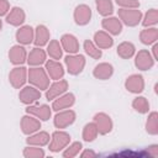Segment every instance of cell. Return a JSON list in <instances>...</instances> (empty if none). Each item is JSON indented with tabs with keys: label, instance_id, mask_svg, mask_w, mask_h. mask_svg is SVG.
I'll return each instance as SVG.
<instances>
[{
	"label": "cell",
	"instance_id": "obj_1",
	"mask_svg": "<svg viewBox=\"0 0 158 158\" xmlns=\"http://www.w3.org/2000/svg\"><path fill=\"white\" fill-rule=\"evenodd\" d=\"M27 80L38 90H47L49 86V77L46 69L41 67H32L27 70Z\"/></svg>",
	"mask_w": 158,
	"mask_h": 158
},
{
	"label": "cell",
	"instance_id": "obj_2",
	"mask_svg": "<svg viewBox=\"0 0 158 158\" xmlns=\"http://www.w3.org/2000/svg\"><path fill=\"white\" fill-rule=\"evenodd\" d=\"M70 142V135L67 133L65 131H56L52 133L51 139H49V151L51 152H59L62 149H64Z\"/></svg>",
	"mask_w": 158,
	"mask_h": 158
},
{
	"label": "cell",
	"instance_id": "obj_3",
	"mask_svg": "<svg viewBox=\"0 0 158 158\" xmlns=\"http://www.w3.org/2000/svg\"><path fill=\"white\" fill-rule=\"evenodd\" d=\"M118 19L122 23L128 27L137 26L142 20V12L138 9H120L118 10Z\"/></svg>",
	"mask_w": 158,
	"mask_h": 158
},
{
	"label": "cell",
	"instance_id": "obj_4",
	"mask_svg": "<svg viewBox=\"0 0 158 158\" xmlns=\"http://www.w3.org/2000/svg\"><path fill=\"white\" fill-rule=\"evenodd\" d=\"M64 63L67 65V70L72 75H78L83 72L85 67V57L81 54H69L64 58Z\"/></svg>",
	"mask_w": 158,
	"mask_h": 158
},
{
	"label": "cell",
	"instance_id": "obj_5",
	"mask_svg": "<svg viewBox=\"0 0 158 158\" xmlns=\"http://www.w3.org/2000/svg\"><path fill=\"white\" fill-rule=\"evenodd\" d=\"M19 99L25 105H32L41 99V90H38L33 85L23 86L19 93Z\"/></svg>",
	"mask_w": 158,
	"mask_h": 158
},
{
	"label": "cell",
	"instance_id": "obj_6",
	"mask_svg": "<svg viewBox=\"0 0 158 158\" xmlns=\"http://www.w3.org/2000/svg\"><path fill=\"white\" fill-rule=\"evenodd\" d=\"M154 59L147 49H141L135 56V65L139 70H149L154 65Z\"/></svg>",
	"mask_w": 158,
	"mask_h": 158
},
{
	"label": "cell",
	"instance_id": "obj_7",
	"mask_svg": "<svg viewBox=\"0 0 158 158\" xmlns=\"http://www.w3.org/2000/svg\"><path fill=\"white\" fill-rule=\"evenodd\" d=\"M9 81L15 89H21L27 81V69L25 67H15L9 73Z\"/></svg>",
	"mask_w": 158,
	"mask_h": 158
},
{
	"label": "cell",
	"instance_id": "obj_8",
	"mask_svg": "<svg viewBox=\"0 0 158 158\" xmlns=\"http://www.w3.org/2000/svg\"><path fill=\"white\" fill-rule=\"evenodd\" d=\"M75 121V112L73 110H60L53 118V123L57 128H65Z\"/></svg>",
	"mask_w": 158,
	"mask_h": 158
},
{
	"label": "cell",
	"instance_id": "obj_9",
	"mask_svg": "<svg viewBox=\"0 0 158 158\" xmlns=\"http://www.w3.org/2000/svg\"><path fill=\"white\" fill-rule=\"evenodd\" d=\"M94 123L96 125L98 132L100 135H107L112 130V120L105 112H98L94 116Z\"/></svg>",
	"mask_w": 158,
	"mask_h": 158
},
{
	"label": "cell",
	"instance_id": "obj_10",
	"mask_svg": "<svg viewBox=\"0 0 158 158\" xmlns=\"http://www.w3.org/2000/svg\"><path fill=\"white\" fill-rule=\"evenodd\" d=\"M73 17H74V21L77 25L79 26H85L90 22V19H91V9L85 5V4H80L75 7L74 10V14H73Z\"/></svg>",
	"mask_w": 158,
	"mask_h": 158
},
{
	"label": "cell",
	"instance_id": "obj_11",
	"mask_svg": "<svg viewBox=\"0 0 158 158\" xmlns=\"http://www.w3.org/2000/svg\"><path fill=\"white\" fill-rule=\"evenodd\" d=\"M125 88L132 94H139L144 90V79L141 74H132L125 81Z\"/></svg>",
	"mask_w": 158,
	"mask_h": 158
},
{
	"label": "cell",
	"instance_id": "obj_12",
	"mask_svg": "<svg viewBox=\"0 0 158 158\" xmlns=\"http://www.w3.org/2000/svg\"><path fill=\"white\" fill-rule=\"evenodd\" d=\"M26 114H30L35 117H37L40 121H47L51 117L52 110L48 105L42 104V105H28L26 107Z\"/></svg>",
	"mask_w": 158,
	"mask_h": 158
},
{
	"label": "cell",
	"instance_id": "obj_13",
	"mask_svg": "<svg viewBox=\"0 0 158 158\" xmlns=\"http://www.w3.org/2000/svg\"><path fill=\"white\" fill-rule=\"evenodd\" d=\"M20 125H21V131L25 135H32V133L37 132L41 128V121L37 117H35V116H32L30 114L25 115L21 118V123Z\"/></svg>",
	"mask_w": 158,
	"mask_h": 158
},
{
	"label": "cell",
	"instance_id": "obj_14",
	"mask_svg": "<svg viewBox=\"0 0 158 158\" xmlns=\"http://www.w3.org/2000/svg\"><path fill=\"white\" fill-rule=\"evenodd\" d=\"M68 89V81L64 79L56 80L53 84H51L46 90V98L47 100H54L56 98L64 94Z\"/></svg>",
	"mask_w": 158,
	"mask_h": 158
},
{
	"label": "cell",
	"instance_id": "obj_15",
	"mask_svg": "<svg viewBox=\"0 0 158 158\" xmlns=\"http://www.w3.org/2000/svg\"><path fill=\"white\" fill-rule=\"evenodd\" d=\"M33 37H35V30L30 25L21 26L15 33V38L19 42V44H21V46H27V44L32 43Z\"/></svg>",
	"mask_w": 158,
	"mask_h": 158
},
{
	"label": "cell",
	"instance_id": "obj_16",
	"mask_svg": "<svg viewBox=\"0 0 158 158\" xmlns=\"http://www.w3.org/2000/svg\"><path fill=\"white\" fill-rule=\"evenodd\" d=\"M27 59V52L23 46L16 44L12 46L9 51V60L14 65H22Z\"/></svg>",
	"mask_w": 158,
	"mask_h": 158
},
{
	"label": "cell",
	"instance_id": "obj_17",
	"mask_svg": "<svg viewBox=\"0 0 158 158\" xmlns=\"http://www.w3.org/2000/svg\"><path fill=\"white\" fill-rule=\"evenodd\" d=\"M75 102V96L74 94L72 93H64L62 94L60 96L56 98L53 100V104H52V110L54 111H60V110H64V109H69L70 106H73Z\"/></svg>",
	"mask_w": 158,
	"mask_h": 158
},
{
	"label": "cell",
	"instance_id": "obj_18",
	"mask_svg": "<svg viewBox=\"0 0 158 158\" xmlns=\"http://www.w3.org/2000/svg\"><path fill=\"white\" fill-rule=\"evenodd\" d=\"M101 26H102V28H104L107 33H110V35H112V36H117V35H120L121 31H122V22L120 21L118 17H114V16H107V17H105V19L101 21Z\"/></svg>",
	"mask_w": 158,
	"mask_h": 158
},
{
	"label": "cell",
	"instance_id": "obj_19",
	"mask_svg": "<svg viewBox=\"0 0 158 158\" xmlns=\"http://www.w3.org/2000/svg\"><path fill=\"white\" fill-rule=\"evenodd\" d=\"M46 72L48 74V77L53 80H59L63 78L64 75V68L63 65L58 62V60H54V59H49V60H46Z\"/></svg>",
	"mask_w": 158,
	"mask_h": 158
},
{
	"label": "cell",
	"instance_id": "obj_20",
	"mask_svg": "<svg viewBox=\"0 0 158 158\" xmlns=\"http://www.w3.org/2000/svg\"><path fill=\"white\" fill-rule=\"evenodd\" d=\"M26 20V14L25 11L19 7V6H14L12 9H10V11L6 15V22L11 26H21Z\"/></svg>",
	"mask_w": 158,
	"mask_h": 158
},
{
	"label": "cell",
	"instance_id": "obj_21",
	"mask_svg": "<svg viewBox=\"0 0 158 158\" xmlns=\"http://www.w3.org/2000/svg\"><path fill=\"white\" fill-rule=\"evenodd\" d=\"M60 46L69 54H75L79 51V42L77 37L70 33H64L60 37Z\"/></svg>",
	"mask_w": 158,
	"mask_h": 158
},
{
	"label": "cell",
	"instance_id": "obj_22",
	"mask_svg": "<svg viewBox=\"0 0 158 158\" xmlns=\"http://www.w3.org/2000/svg\"><path fill=\"white\" fill-rule=\"evenodd\" d=\"M46 58H47V53L41 48V47H35L28 54H27V59L26 62L31 65V67H40L43 63H46Z\"/></svg>",
	"mask_w": 158,
	"mask_h": 158
},
{
	"label": "cell",
	"instance_id": "obj_23",
	"mask_svg": "<svg viewBox=\"0 0 158 158\" xmlns=\"http://www.w3.org/2000/svg\"><path fill=\"white\" fill-rule=\"evenodd\" d=\"M112 74H114V67L106 62L99 63L98 65H95L93 70V75L99 80H107L112 77Z\"/></svg>",
	"mask_w": 158,
	"mask_h": 158
},
{
	"label": "cell",
	"instance_id": "obj_24",
	"mask_svg": "<svg viewBox=\"0 0 158 158\" xmlns=\"http://www.w3.org/2000/svg\"><path fill=\"white\" fill-rule=\"evenodd\" d=\"M94 43L100 49H107L111 48L114 44V40L110 33L106 31H98L94 33Z\"/></svg>",
	"mask_w": 158,
	"mask_h": 158
},
{
	"label": "cell",
	"instance_id": "obj_25",
	"mask_svg": "<svg viewBox=\"0 0 158 158\" xmlns=\"http://www.w3.org/2000/svg\"><path fill=\"white\" fill-rule=\"evenodd\" d=\"M51 137H49V133L46 132V131H37L32 135H28V138L26 139L27 144L30 146H37V147H43L46 144H48Z\"/></svg>",
	"mask_w": 158,
	"mask_h": 158
},
{
	"label": "cell",
	"instance_id": "obj_26",
	"mask_svg": "<svg viewBox=\"0 0 158 158\" xmlns=\"http://www.w3.org/2000/svg\"><path fill=\"white\" fill-rule=\"evenodd\" d=\"M49 42V30L44 25H38L35 28V37H33V43L36 47H42L46 46Z\"/></svg>",
	"mask_w": 158,
	"mask_h": 158
},
{
	"label": "cell",
	"instance_id": "obj_27",
	"mask_svg": "<svg viewBox=\"0 0 158 158\" xmlns=\"http://www.w3.org/2000/svg\"><path fill=\"white\" fill-rule=\"evenodd\" d=\"M139 40L143 44H153L158 40V30L156 27H148L146 30H142L139 33Z\"/></svg>",
	"mask_w": 158,
	"mask_h": 158
},
{
	"label": "cell",
	"instance_id": "obj_28",
	"mask_svg": "<svg viewBox=\"0 0 158 158\" xmlns=\"http://www.w3.org/2000/svg\"><path fill=\"white\" fill-rule=\"evenodd\" d=\"M136 53V47L133 43L131 42H121L118 46H117V54L118 57H121L122 59H128L131 57H133Z\"/></svg>",
	"mask_w": 158,
	"mask_h": 158
},
{
	"label": "cell",
	"instance_id": "obj_29",
	"mask_svg": "<svg viewBox=\"0 0 158 158\" xmlns=\"http://www.w3.org/2000/svg\"><path fill=\"white\" fill-rule=\"evenodd\" d=\"M47 54L54 59V60H58L62 58L63 56V48L60 46V43L57 41V40H52L49 41V43H47Z\"/></svg>",
	"mask_w": 158,
	"mask_h": 158
},
{
	"label": "cell",
	"instance_id": "obj_30",
	"mask_svg": "<svg viewBox=\"0 0 158 158\" xmlns=\"http://www.w3.org/2000/svg\"><path fill=\"white\" fill-rule=\"evenodd\" d=\"M95 5L98 12L104 17L111 16L114 12V4L111 0H95Z\"/></svg>",
	"mask_w": 158,
	"mask_h": 158
},
{
	"label": "cell",
	"instance_id": "obj_31",
	"mask_svg": "<svg viewBox=\"0 0 158 158\" xmlns=\"http://www.w3.org/2000/svg\"><path fill=\"white\" fill-rule=\"evenodd\" d=\"M146 131L153 136L158 133V112L153 111L148 115V118L146 122Z\"/></svg>",
	"mask_w": 158,
	"mask_h": 158
},
{
	"label": "cell",
	"instance_id": "obj_32",
	"mask_svg": "<svg viewBox=\"0 0 158 158\" xmlns=\"http://www.w3.org/2000/svg\"><path fill=\"white\" fill-rule=\"evenodd\" d=\"M99 132L96 128V125L94 122H89L84 126L83 128V139L85 142H93L96 137H98Z\"/></svg>",
	"mask_w": 158,
	"mask_h": 158
},
{
	"label": "cell",
	"instance_id": "obj_33",
	"mask_svg": "<svg viewBox=\"0 0 158 158\" xmlns=\"http://www.w3.org/2000/svg\"><path fill=\"white\" fill-rule=\"evenodd\" d=\"M84 51H85V53H86L89 57H91L93 59H100L101 56H102L101 49L98 48L96 44H95L93 41H90V40H86V41L84 42Z\"/></svg>",
	"mask_w": 158,
	"mask_h": 158
},
{
	"label": "cell",
	"instance_id": "obj_34",
	"mask_svg": "<svg viewBox=\"0 0 158 158\" xmlns=\"http://www.w3.org/2000/svg\"><path fill=\"white\" fill-rule=\"evenodd\" d=\"M132 107L138 114H147L149 111V102L144 96H137L132 101Z\"/></svg>",
	"mask_w": 158,
	"mask_h": 158
},
{
	"label": "cell",
	"instance_id": "obj_35",
	"mask_svg": "<svg viewBox=\"0 0 158 158\" xmlns=\"http://www.w3.org/2000/svg\"><path fill=\"white\" fill-rule=\"evenodd\" d=\"M158 22V10L157 9H149L144 17L142 19V25L144 27H152Z\"/></svg>",
	"mask_w": 158,
	"mask_h": 158
},
{
	"label": "cell",
	"instance_id": "obj_36",
	"mask_svg": "<svg viewBox=\"0 0 158 158\" xmlns=\"http://www.w3.org/2000/svg\"><path fill=\"white\" fill-rule=\"evenodd\" d=\"M23 157L26 158H42L44 157V151L37 146H27L23 149Z\"/></svg>",
	"mask_w": 158,
	"mask_h": 158
},
{
	"label": "cell",
	"instance_id": "obj_37",
	"mask_svg": "<svg viewBox=\"0 0 158 158\" xmlns=\"http://www.w3.org/2000/svg\"><path fill=\"white\" fill-rule=\"evenodd\" d=\"M81 148H83V146L80 142H73L72 144L65 147V151L63 152V157L64 158H73L81 151Z\"/></svg>",
	"mask_w": 158,
	"mask_h": 158
},
{
	"label": "cell",
	"instance_id": "obj_38",
	"mask_svg": "<svg viewBox=\"0 0 158 158\" xmlns=\"http://www.w3.org/2000/svg\"><path fill=\"white\" fill-rule=\"evenodd\" d=\"M115 1L122 9H138L139 7L138 0H115Z\"/></svg>",
	"mask_w": 158,
	"mask_h": 158
},
{
	"label": "cell",
	"instance_id": "obj_39",
	"mask_svg": "<svg viewBox=\"0 0 158 158\" xmlns=\"http://www.w3.org/2000/svg\"><path fill=\"white\" fill-rule=\"evenodd\" d=\"M10 11V2L7 0H0V17L7 15Z\"/></svg>",
	"mask_w": 158,
	"mask_h": 158
},
{
	"label": "cell",
	"instance_id": "obj_40",
	"mask_svg": "<svg viewBox=\"0 0 158 158\" xmlns=\"http://www.w3.org/2000/svg\"><path fill=\"white\" fill-rule=\"evenodd\" d=\"M80 157H81V158H85V157H96V153H95L94 151H90V149H86V151H84V152H81V154H80Z\"/></svg>",
	"mask_w": 158,
	"mask_h": 158
},
{
	"label": "cell",
	"instance_id": "obj_41",
	"mask_svg": "<svg viewBox=\"0 0 158 158\" xmlns=\"http://www.w3.org/2000/svg\"><path fill=\"white\" fill-rule=\"evenodd\" d=\"M152 52H153V59L154 60H158V44L157 43H154V46H153V48H152Z\"/></svg>",
	"mask_w": 158,
	"mask_h": 158
},
{
	"label": "cell",
	"instance_id": "obj_42",
	"mask_svg": "<svg viewBox=\"0 0 158 158\" xmlns=\"http://www.w3.org/2000/svg\"><path fill=\"white\" fill-rule=\"evenodd\" d=\"M1 28H2V22H1V20H0V31H1Z\"/></svg>",
	"mask_w": 158,
	"mask_h": 158
}]
</instances>
